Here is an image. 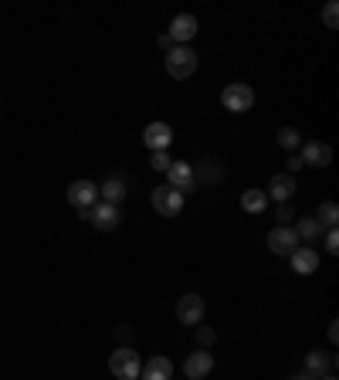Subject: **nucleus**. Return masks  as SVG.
<instances>
[{
    "mask_svg": "<svg viewBox=\"0 0 339 380\" xmlns=\"http://www.w3.org/2000/svg\"><path fill=\"white\" fill-rule=\"evenodd\" d=\"M143 143L150 146L153 153H156V150H167L170 143H173V129H170L167 122H150V126L143 129Z\"/></svg>",
    "mask_w": 339,
    "mask_h": 380,
    "instance_id": "11",
    "label": "nucleus"
},
{
    "mask_svg": "<svg viewBox=\"0 0 339 380\" xmlns=\"http://www.w3.org/2000/svg\"><path fill=\"white\" fill-rule=\"evenodd\" d=\"M167 180L173 190H180V194H190V190H197V180H194V167L190 163H184V160H173L167 170Z\"/></svg>",
    "mask_w": 339,
    "mask_h": 380,
    "instance_id": "7",
    "label": "nucleus"
},
{
    "mask_svg": "<svg viewBox=\"0 0 339 380\" xmlns=\"http://www.w3.org/2000/svg\"><path fill=\"white\" fill-rule=\"evenodd\" d=\"M268 248L275 255H292L299 248V234L292 227H271L268 231Z\"/></svg>",
    "mask_w": 339,
    "mask_h": 380,
    "instance_id": "8",
    "label": "nucleus"
},
{
    "mask_svg": "<svg viewBox=\"0 0 339 380\" xmlns=\"http://www.w3.org/2000/svg\"><path fill=\"white\" fill-rule=\"evenodd\" d=\"M326 251H329V255H336L339 251V231L336 227H329V231H326Z\"/></svg>",
    "mask_w": 339,
    "mask_h": 380,
    "instance_id": "28",
    "label": "nucleus"
},
{
    "mask_svg": "<svg viewBox=\"0 0 339 380\" xmlns=\"http://www.w3.org/2000/svg\"><path fill=\"white\" fill-rule=\"evenodd\" d=\"M316 221H319L322 227H336V221H339L336 201H322V204H319V214H316Z\"/></svg>",
    "mask_w": 339,
    "mask_h": 380,
    "instance_id": "21",
    "label": "nucleus"
},
{
    "mask_svg": "<svg viewBox=\"0 0 339 380\" xmlns=\"http://www.w3.org/2000/svg\"><path fill=\"white\" fill-rule=\"evenodd\" d=\"M220 102L227 112H248L254 105V88L248 82H231V85L220 92Z\"/></svg>",
    "mask_w": 339,
    "mask_h": 380,
    "instance_id": "3",
    "label": "nucleus"
},
{
    "mask_svg": "<svg viewBox=\"0 0 339 380\" xmlns=\"http://www.w3.org/2000/svg\"><path fill=\"white\" fill-rule=\"evenodd\" d=\"M153 208L160 210L163 218H177V214L184 210V194L173 190L170 184H163V187L153 190Z\"/></svg>",
    "mask_w": 339,
    "mask_h": 380,
    "instance_id": "4",
    "label": "nucleus"
},
{
    "mask_svg": "<svg viewBox=\"0 0 339 380\" xmlns=\"http://www.w3.org/2000/svg\"><path fill=\"white\" fill-rule=\"evenodd\" d=\"M88 221L99 227V231H116L119 221H122V214H119V208H112V204H95L92 208V214H88Z\"/></svg>",
    "mask_w": 339,
    "mask_h": 380,
    "instance_id": "12",
    "label": "nucleus"
},
{
    "mask_svg": "<svg viewBox=\"0 0 339 380\" xmlns=\"http://www.w3.org/2000/svg\"><path fill=\"white\" fill-rule=\"evenodd\" d=\"M214 340H218V333H214L210 326H197V343H201V350L214 346Z\"/></svg>",
    "mask_w": 339,
    "mask_h": 380,
    "instance_id": "26",
    "label": "nucleus"
},
{
    "mask_svg": "<svg viewBox=\"0 0 339 380\" xmlns=\"http://www.w3.org/2000/svg\"><path fill=\"white\" fill-rule=\"evenodd\" d=\"M265 208H268V194H265V190L251 187V190H244V194H241V210H248V214H261Z\"/></svg>",
    "mask_w": 339,
    "mask_h": 380,
    "instance_id": "19",
    "label": "nucleus"
},
{
    "mask_svg": "<svg viewBox=\"0 0 339 380\" xmlns=\"http://www.w3.org/2000/svg\"><path fill=\"white\" fill-rule=\"evenodd\" d=\"M167 71H170V78H177V82L190 78L197 71V52L190 44H177L173 52H167Z\"/></svg>",
    "mask_w": 339,
    "mask_h": 380,
    "instance_id": "1",
    "label": "nucleus"
},
{
    "mask_svg": "<svg viewBox=\"0 0 339 380\" xmlns=\"http://www.w3.org/2000/svg\"><path fill=\"white\" fill-rule=\"evenodd\" d=\"M126 194H129V187L119 180V177H112V180H105L99 187V197H102V204H112V208H119L122 201H126Z\"/></svg>",
    "mask_w": 339,
    "mask_h": 380,
    "instance_id": "18",
    "label": "nucleus"
},
{
    "mask_svg": "<svg viewBox=\"0 0 339 380\" xmlns=\"http://www.w3.org/2000/svg\"><path fill=\"white\" fill-rule=\"evenodd\" d=\"M139 377L143 380H170L173 377V360H170V357H153V360L143 363Z\"/></svg>",
    "mask_w": 339,
    "mask_h": 380,
    "instance_id": "17",
    "label": "nucleus"
},
{
    "mask_svg": "<svg viewBox=\"0 0 339 380\" xmlns=\"http://www.w3.org/2000/svg\"><path fill=\"white\" fill-rule=\"evenodd\" d=\"M203 312H207V306H203V299L197 292H184V299L177 302V319L184 326H201Z\"/></svg>",
    "mask_w": 339,
    "mask_h": 380,
    "instance_id": "6",
    "label": "nucleus"
},
{
    "mask_svg": "<svg viewBox=\"0 0 339 380\" xmlns=\"http://www.w3.org/2000/svg\"><path fill=\"white\" fill-rule=\"evenodd\" d=\"M265 194H271L278 204H288V201H292V194H295V177H292V173H275Z\"/></svg>",
    "mask_w": 339,
    "mask_h": 380,
    "instance_id": "16",
    "label": "nucleus"
},
{
    "mask_svg": "<svg viewBox=\"0 0 339 380\" xmlns=\"http://www.w3.org/2000/svg\"><path fill=\"white\" fill-rule=\"evenodd\" d=\"M220 167H210V160H207V163H203V167H197V170H194V180H210V177H214V180H220Z\"/></svg>",
    "mask_w": 339,
    "mask_h": 380,
    "instance_id": "23",
    "label": "nucleus"
},
{
    "mask_svg": "<svg viewBox=\"0 0 339 380\" xmlns=\"http://www.w3.org/2000/svg\"><path fill=\"white\" fill-rule=\"evenodd\" d=\"M68 204L78 210H88L99 204V184H92V180H75L71 187H68Z\"/></svg>",
    "mask_w": 339,
    "mask_h": 380,
    "instance_id": "5",
    "label": "nucleus"
},
{
    "mask_svg": "<svg viewBox=\"0 0 339 380\" xmlns=\"http://www.w3.org/2000/svg\"><path fill=\"white\" fill-rule=\"evenodd\" d=\"M319 380H336V377H333V374H326V377H319Z\"/></svg>",
    "mask_w": 339,
    "mask_h": 380,
    "instance_id": "34",
    "label": "nucleus"
},
{
    "mask_svg": "<svg viewBox=\"0 0 339 380\" xmlns=\"http://www.w3.org/2000/svg\"><path fill=\"white\" fill-rule=\"evenodd\" d=\"M302 167H305V163H302V156H295V153H292V156H288V173H295V170H302Z\"/></svg>",
    "mask_w": 339,
    "mask_h": 380,
    "instance_id": "30",
    "label": "nucleus"
},
{
    "mask_svg": "<svg viewBox=\"0 0 339 380\" xmlns=\"http://www.w3.org/2000/svg\"><path fill=\"white\" fill-rule=\"evenodd\" d=\"M275 218H278V227H292V218H295V210H292V204H278Z\"/></svg>",
    "mask_w": 339,
    "mask_h": 380,
    "instance_id": "25",
    "label": "nucleus"
},
{
    "mask_svg": "<svg viewBox=\"0 0 339 380\" xmlns=\"http://www.w3.org/2000/svg\"><path fill=\"white\" fill-rule=\"evenodd\" d=\"M336 14H339L336 0H329V4L322 7V24H326V28H336Z\"/></svg>",
    "mask_w": 339,
    "mask_h": 380,
    "instance_id": "27",
    "label": "nucleus"
},
{
    "mask_svg": "<svg viewBox=\"0 0 339 380\" xmlns=\"http://www.w3.org/2000/svg\"><path fill=\"white\" fill-rule=\"evenodd\" d=\"M173 41H180V44H186L190 37L197 35V18L194 14H177V18L170 20V31H167Z\"/></svg>",
    "mask_w": 339,
    "mask_h": 380,
    "instance_id": "15",
    "label": "nucleus"
},
{
    "mask_svg": "<svg viewBox=\"0 0 339 380\" xmlns=\"http://www.w3.org/2000/svg\"><path fill=\"white\" fill-rule=\"evenodd\" d=\"M295 234H299V242H316L319 238V231H322V225L316 221V218H299V225L292 227Z\"/></svg>",
    "mask_w": 339,
    "mask_h": 380,
    "instance_id": "20",
    "label": "nucleus"
},
{
    "mask_svg": "<svg viewBox=\"0 0 339 380\" xmlns=\"http://www.w3.org/2000/svg\"><path fill=\"white\" fill-rule=\"evenodd\" d=\"M288 259H292V268H295L299 275H312V272H319V251H316V248H309V244H299Z\"/></svg>",
    "mask_w": 339,
    "mask_h": 380,
    "instance_id": "9",
    "label": "nucleus"
},
{
    "mask_svg": "<svg viewBox=\"0 0 339 380\" xmlns=\"http://www.w3.org/2000/svg\"><path fill=\"white\" fill-rule=\"evenodd\" d=\"M292 380H316V377H312V374H295Z\"/></svg>",
    "mask_w": 339,
    "mask_h": 380,
    "instance_id": "33",
    "label": "nucleus"
},
{
    "mask_svg": "<svg viewBox=\"0 0 339 380\" xmlns=\"http://www.w3.org/2000/svg\"><path fill=\"white\" fill-rule=\"evenodd\" d=\"M210 370H214V357H210V350H197V353H190L186 363H184V374L190 380H203Z\"/></svg>",
    "mask_w": 339,
    "mask_h": 380,
    "instance_id": "10",
    "label": "nucleus"
},
{
    "mask_svg": "<svg viewBox=\"0 0 339 380\" xmlns=\"http://www.w3.org/2000/svg\"><path fill=\"white\" fill-rule=\"evenodd\" d=\"M153 170H160V173H167L170 170V163H173V160H170V153L167 150H156V153H153Z\"/></svg>",
    "mask_w": 339,
    "mask_h": 380,
    "instance_id": "24",
    "label": "nucleus"
},
{
    "mask_svg": "<svg viewBox=\"0 0 339 380\" xmlns=\"http://www.w3.org/2000/svg\"><path fill=\"white\" fill-rule=\"evenodd\" d=\"M302 163L305 167H329V163H333V146H329V143H319V139L305 143Z\"/></svg>",
    "mask_w": 339,
    "mask_h": 380,
    "instance_id": "13",
    "label": "nucleus"
},
{
    "mask_svg": "<svg viewBox=\"0 0 339 380\" xmlns=\"http://www.w3.org/2000/svg\"><path fill=\"white\" fill-rule=\"evenodd\" d=\"M109 370H112L119 380H136L139 370H143V360H139V353H136L133 346H119L116 353L109 357Z\"/></svg>",
    "mask_w": 339,
    "mask_h": 380,
    "instance_id": "2",
    "label": "nucleus"
},
{
    "mask_svg": "<svg viewBox=\"0 0 339 380\" xmlns=\"http://www.w3.org/2000/svg\"><path fill=\"white\" fill-rule=\"evenodd\" d=\"M278 143L285 146L288 153H295V150H299V143H302V136H299V129H292V126H285V129L278 133Z\"/></svg>",
    "mask_w": 339,
    "mask_h": 380,
    "instance_id": "22",
    "label": "nucleus"
},
{
    "mask_svg": "<svg viewBox=\"0 0 339 380\" xmlns=\"http://www.w3.org/2000/svg\"><path fill=\"white\" fill-rule=\"evenodd\" d=\"M156 44H160L163 52H173V48H177V41H173L170 35H160V37H156Z\"/></svg>",
    "mask_w": 339,
    "mask_h": 380,
    "instance_id": "29",
    "label": "nucleus"
},
{
    "mask_svg": "<svg viewBox=\"0 0 339 380\" xmlns=\"http://www.w3.org/2000/svg\"><path fill=\"white\" fill-rule=\"evenodd\" d=\"M333 367H336V357L333 353H322V350H309L305 353V374H312V377L333 374Z\"/></svg>",
    "mask_w": 339,
    "mask_h": 380,
    "instance_id": "14",
    "label": "nucleus"
},
{
    "mask_svg": "<svg viewBox=\"0 0 339 380\" xmlns=\"http://www.w3.org/2000/svg\"><path fill=\"white\" fill-rule=\"evenodd\" d=\"M116 336H119V343H122V346H126L129 340H133V333H129L126 326H119V329H116Z\"/></svg>",
    "mask_w": 339,
    "mask_h": 380,
    "instance_id": "31",
    "label": "nucleus"
},
{
    "mask_svg": "<svg viewBox=\"0 0 339 380\" xmlns=\"http://www.w3.org/2000/svg\"><path fill=\"white\" fill-rule=\"evenodd\" d=\"M339 323H329V340H333V343H336V340H339Z\"/></svg>",
    "mask_w": 339,
    "mask_h": 380,
    "instance_id": "32",
    "label": "nucleus"
}]
</instances>
